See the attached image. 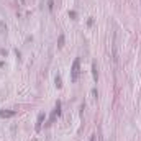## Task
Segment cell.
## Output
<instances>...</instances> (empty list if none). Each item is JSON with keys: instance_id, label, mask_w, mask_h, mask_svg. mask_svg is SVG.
<instances>
[{"instance_id": "7", "label": "cell", "mask_w": 141, "mask_h": 141, "mask_svg": "<svg viewBox=\"0 0 141 141\" xmlns=\"http://www.w3.org/2000/svg\"><path fill=\"white\" fill-rule=\"evenodd\" d=\"M54 84H56V87H58V89L63 87V81H61V76H56V79H54Z\"/></svg>"}, {"instance_id": "6", "label": "cell", "mask_w": 141, "mask_h": 141, "mask_svg": "<svg viewBox=\"0 0 141 141\" xmlns=\"http://www.w3.org/2000/svg\"><path fill=\"white\" fill-rule=\"evenodd\" d=\"M92 74H94V79H95V81L99 79V72H97V64H95V63H92Z\"/></svg>"}, {"instance_id": "8", "label": "cell", "mask_w": 141, "mask_h": 141, "mask_svg": "<svg viewBox=\"0 0 141 141\" xmlns=\"http://www.w3.org/2000/svg\"><path fill=\"white\" fill-rule=\"evenodd\" d=\"M58 46L63 48L64 46V35H59V40H58Z\"/></svg>"}, {"instance_id": "5", "label": "cell", "mask_w": 141, "mask_h": 141, "mask_svg": "<svg viewBox=\"0 0 141 141\" xmlns=\"http://www.w3.org/2000/svg\"><path fill=\"white\" fill-rule=\"evenodd\" d=\"M43 120H44V113H40L38 115V121H36V130H40V128H41Z\"/></svg>"}, {"instance_id": "2", "label": "cell", "mask_w": 141, "mask_h": 141, "mask_svg": "<svg viewBox=\"0 0 141 141\" xmlns=\"http://www.w3.org/2000/svg\"><path fill=\"white\" fill-rule=\"evenodd\" d=\"M113 61L115 63L118 61V36H116V33L113 36Z\"/></svg>"}, {"instance_id": "10", "label": "cell", "mask_w": 141, "mask_h": 141, "mask_svg": "<svg viewBox=\"0 0 141 141\" xmlns=\"http://www.w3.org/2000/svg\"><path fill=\"white\" fill-rule=\"evenodd\" d=\"M5 30H7V26L3 25V21H0V31H5Z\"/></svg>"}, {"instance_id": "11", "label": "cell", "mask_w": 141, "mask_h": 141, "mask_svg": "<svg viewBox=\"0 0 141 141\" xmlns=\"http://www.w3.org/2000/svg\"><path fill=\"white\" fill-rule=\"evenodd\" d=\"M53 7H54V0H49V5H48V8L53 10Z\"/></svg>"}, {"instance_id": "3", "label": "cell", "mask_w": 141, "mask_h": 141, "mask_svg": "<svg viewBox=\"0 0 141 141\" xmlns=\"http://www.w3.org/2000/svg\"><path fill=\"white\" fill-rule=\"evenodd\" d=\"M59 115H61V102L56 103V108H54V112H53L51 116H49V123H53L54 118H56V116H59Z\"/></svg>"}, {"instance_id": "4", "label": "cell", "mask_w": 141, "mask_h": 141, "mask_svg": "<svg viewBox=\"0 0 141 141\" xmlns=\"http://www.w3.org/2000/svg\"><path fill=\"white\" fill-rule=\"evenodd\" d=\"M15 115H16V112H13V110H0V116L2 118H12Z\"/></svg>"}, {"instance_id": "12", "label": "cell", "mask_w": 141, "mask_h": 141, "mask_svg": "<svg viewBox=\"0 0 141 141\" xmlns=\"http://www.w3.org/2000/svg\"><path fill=\"white\" fill-rule=\"evenodd\" d=\"M90 141H95V134H94V136H92V138H90Z\"/></svg>"}, {"instance_id": "9", "label": "cell", "mask_w": 141, "mask_h": 141, "mask_svg": "<svg viewBox=\"0 0 141 141\" xmlns=\"http://www.w3.org/2000/svg\"><path fill=\"white\" fill-rule=\"evenodd\" d=\"M97 97H99V92H97V89H92V99L97 100Z\"/></svg>"}, {"instance_id": "1", "label": "cell", "mask_w": 141, "mask_h": 141, "mask_svg": "<svg viewBox=\"0 0 141 141\" xmlns=\"http://www.w3.org/2000/svg\"><path fill=\"white\" fill-rule=\"evenodd\" d=\"M79 72H81V59L76 58L74 63H72V67H71V81H72V82H77Z\"/></svg>"}]
</instances>
